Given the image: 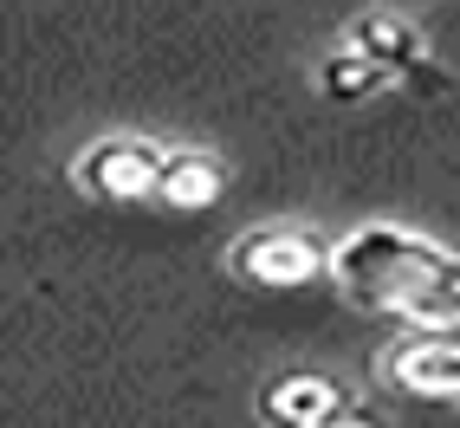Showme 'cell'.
Segmentation results:
<instances>
[{
	"label": "cell",
	"mask_w": 460,
	"mask_h": 428,
	"mask_svg": "<svg viewBox=\"0 0 460 428\" xmlns=\"http://www.w3.org/2000/svg\"><path fill=\"white\" fill-rule=\"evenodd\" d=\"M344 46H357L363 58H376V66H383L395 85H409L415 98H435V91L454 85V72L435 58L428 33H421L402 7H363V13L344 26Z\"/></svg>",
	"instance_id": "cell-4"
},
{
	"label": "cell",
	"mask_w": 460,
	"mask_h": 428,
	"mask_svg": "<svg viewBox=\"0 0 460 428\" xmlns=\"http://www.w3.org/2000/svg\"><path fill=\"white\" fill-rule=\"evenodd\" d=\"M312 428H389L370 403H350V409H337V415H324V422H312Z\"/></svg>",
	"instance_id": "cell-9"
},
{
	"label": "cell",
	"mask_w": 460,
	"mask_h": 428,
	"mask_svg": "<svg viewBox=\"0 0 460 428\" xmlns=\"http://www.w3.org/2000/svg\"><path fill=\"white\" fill-rule=\"evenodd\" d=\"M350 403L357 396L324 370H279V377L260 383V422L266 428H312V422L350 409Z\"/></svg>",
	"instance_id": "cell-6"
},
{
	"label": "cell",
	"mask_w": 460,
	"mask_h": 428,
	"mask_svg": "<svg viewBox=\"0 0 460 428\" xmlns=\"http://www.w3.org/2000/svg\"><path fill=\"white\" fill-rule=\"evenodd\" d=\"M331 266H337V240H324L305 221H266V227H247L227 240V272L253 292L318 286V280H331Z\"/></svg>",
	"instance_id": "cell-2"
},
{
	"label": "cell",
	"mask_w": 460,
	"mask_h": 428,
	"mask_svg": "<svg viewBox=\"0 0 460 428\" xmlns=\"http://www.w3.org/2000/svg\"><path fill=\"white\" fill-rule=\"evenodd\" d=\"M337 292L402 325H460V254L402 221H363L337 240Z\"/></svg>",
	"instance_id": "cell-1"
},
{
	"label": "cell",
	"mask_w": 460,
	"mask_h": 428,
	"mask_svg": "<svg viewBox=\"0 0 460 428\" xmlns=\"http://www.w3.org/2000/svg\"><path fill=\"white\" fill-rule=\"evenodd\" d=\"M163 175H169V143L156 137H91L72 156V189L104 208L163 201Z\"/></svg>",
	"instance_id": "cell-3"
},
{
	"label": "cell",
	"mask_w": 460,
	"mask_h": 428,
	"mask_svg": "<svg viewBox=\"0 0 460 428\" xmlns=\"http://www.w3.org/2000/svg\"><path fill=\"white\" fill-rule=\"evenodd\" d=\"M227 195V163L214 149H195V143H169V175H163V201L169 214H195V208H214Z\"/></svg>",
	"instance_id": "cell-7"
},
{
	"label": "cell",
	"mask_w": 460,
	"mask_h": 428,
	"mask_svg": "<svg viewBox=\"0 0 460 428\" xmlns=\"http://www.w3.org/2000/svg\"><path fill=\"white\" fill-rule=\"evenodd\" d=\"M318 91L331 104H370L383 91H395V78L376 66V58H363L357 46L337 40V52H324V66H318Z\"/></svg>",
	"instance_id": "cell-8"
},
{
	"label": "cell",
	"mask_w": 460,
	"mask_h": 428,
	"mask_svg": "<svg viewBox=\"0 0 460 428\" xmlns=\"http://www.w3.org/2000/svg\"><path fill=\"white\" fill-rule=\"evenodd\" d=\"M383 383L421 403H460V325H409L383 351Z\"/></svg>",
	"instance_id": "cell-5"
}]
</instances>
